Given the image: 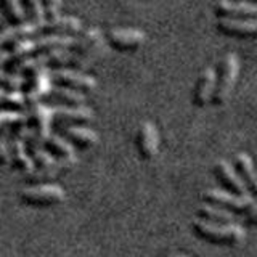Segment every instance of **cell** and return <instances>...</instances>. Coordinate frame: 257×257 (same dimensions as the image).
<instances>
[{
  "mask_svg": "<svg viewBox=\"0 0 257 257\" xmlns=\"http://www.w3.org/2000/svg\"><path fill=\"white\" fill-rule=\"evenodd\" d=\"M191 231L196 238L206 243L217 244V246H228L236 247L243 244L246 239V230L244 227L230 222V223H211L195 219L191 222Z\"/></svg>",
  "mask_w": 257,
  "mask_h": 257,
  "instance_id": "1",
  "label": "cell"
},
{
  "mask_svg": "<svg viewBox=\"0 0 257 257\" xmlns=\"http://www.w3.org/2000/svg\"><path fill=\"white\" fill-rule=\"evenodd\" d=\"M239 68L241 63L236 53H227L219 63V69L215 71L217 74V85H215V93L212 98L214 106H222L228 101L233 88L236 85V80L239 76Z\"/></svg>",
  "mask_w": 257,
  "mask_h": 257,
  "instance_id": "2",
  "label": "cell"
},
{
  "mask_svg": "<svg viewBox=\"0 0 257 257\" xmlns=\"http://www.w3.org/2000/svg\"><path fill=\"white\" fill-rule=\"evenodd\" d=\"M66 198L64 190L56 183H37L29 185L20 193L23 204L31 207H52L58 206Z\"/></svg>",
  "mask_w": 257,
  "mask_h": 257,
  "instance_id": "3",
  "label": "cell"
},
{
  "mask_svg": "<svg viewBox=\"0 0 257 257\" xmlns=\"http://www.w3.org/2000/svg\"><path fill=\"white\" fill-rule=\"evenodd\" d=\"M199 198L206 204L222 207L235 215H246L255 204L252 196H238L225 190H206L201 193Z\"/></svg>",
  "mask_w": 257,
  "mask_h": 257,
  "instance_id": "4",
  "label": "cell"
},
{
  "mask_svg": "<svg viewBox=\"0 0 257 257\" xmlns=\"http://www.w3.org/2000/svg\"><path fill=\"white\" fill-rule=\"evenodd\" d=\"M104 40L117 52H134L145 44L147 34L139 28H111L104 34Z\"/></svg>",
  "mask_w": 257,
  "mask_h": 257,
  "instance_id": "5",
  "label": "cell"
},
{
  "mask_svg": "<svg viewBox=\"0 0 257 257\" xmlns=\"http://www.w3.org/2000/svg\"><path fill=\"white\" fill-rule=\"evenodd\" d=\"M53 87L52 69L50 68H40L28 77L26 87H24V96H26L28 108L32 104L40 103L42 98H47Z\"/></svg>",
  "mask_w": 257,
  "mask_h": 257,
  "instance_id": "6",
  "label": "cell"
},
{
  "mask_svg": "<svg viewBox=\"0 0 257 257\" xmlns=\"http://www.w3.org/2000/svg\"><path fill=\"white\" fill-rule=\"evenodd\" d=\"M212 174L215 177L217 183L222 187V190L233 193V195H238V196H251L243 179L238 175L236 169L233 167L228 161H225V159L217 161L212 167Z\"/></svg>",
  "mask_w": 257,
  "mask_h": 257,
  "instance_id": "7",
  "label": "cell"
},
{
  "mask_svg": "<svg viewBox=\"0 0 257 257\" xmlns=\"http://www.w3.org/2000/svg\"><path fill=\"white\" fill-rule=\"evenodd\" d=\"M52 79L55 85L68 87L72 90L88 93L95 90L96 80L93 76H88L82 71L71 69V68H63V69H53L52 71Z\"/></svg>",
  "mask_w": 257,
  "mask_h": 257,
  "instance_id": "8",
  "label": "cell"
},
{
  "mask_svg": "<svg viewBox=\"0 0 257 257\" xmlns=\"http://www.w3.org/2000/svg\"><path fill=\"white\" fill-rule=\"evenodd\" d=\"M159 145H161V137L158 127L153 122H150V120L142 122L140 127L137 128V135H135V147L137 151H139V156L143 161L155 159L159 151Z\"/></svg>",
  "mask_w": 257,
  "mask_h": 257,
  "instance_id": "9",
  "label": "cell"
},
{
  "mask_svg": "<svg viewBox=\"0 0 257 257\" xmlns=\"http://www.w3.org/2000/svg\"><path fill=\"white\" fill-rule=\"evenodd\" d=\"M217 20L257 18V4L251 0H219L214 7Z\"/></svg>",
  "mask_w": 257,
  "mask_h": 257,
  "instance_id": "10",
  "label": "cell"
},
{
  "mask_svg": "<svg viewBox=\"0 0 257 257\" xmlns=\"http://www.w3.org/2000/svg\"><path fill=\"white\" fill-rule=\"evenodd\" d=\"M77 158L71 156V158H64V159H56L52 166L44 167V169H37L34 167L31 172L24 174V180L29 185H37V183H52V180L58 179L60 175L69 172L72 167L76 166Z\"/></svg>",
  "mask_w": 257,
  "mask_h": 257,
  "instance_id": "11",
  "label": "cell"
},
{
  "mask_svg": "<svg viewBox=\"0 0 257 257\" xmlns=\"http://www.w3.org/2000/svg\"><path fill=\"white\" fill-rule=\"evenodd\" d=\"M84 32V24L76 16H58L55 20H47L39 29L40 34H55V36H68L77 37Z\"/></svg>",
  "mask_w": 257,
  "mask_h": 257,
  "instance_id": "12",
  "label": "cell"
},
{
  "mask_svg": "<svg viewBox=\"0 0 257 257\" xmlns=\"http://www.w3.org/2000/svg\"><path fill=\"white\" fill-rule=\"evenodd\" d=\"M217 85V74L214 68H206L199 74L195 88H193V104L198 108H204L206 104L212 103Z\"/></svg>",
  "mask_w": 257,
  "mask_h": 257,
  "instance_id": "13",
  "label": "cell"
},
{
  "mask_svg": "<svg viewBox=\"0 0 257 257\" xmlns=\"http://www.w3.org/2000/svg\"><path fill=\"white\" fill-rule=\"evenodd\" d=\"M55 122L66 125H85L93 120L92 108L85 106H53Z\"/></svg>",
  "mask_w": 257,
  "mask_h": 257,
  "instance_id": "14",
  "label": "cell"
},
{
  "mask_svg": "<svg viewBox=\"0 0 257 257\" xmlns=\"http://www.w3.org/2000/svg\"><path fill=\"white\" fill-rule=\"evenodd\" d=\"M215 28L230 37H257V18L243 20H217Z\"/></svg>",
  "mask_w": 257,
  "mask_h": 257,
  "instance_id": "15",
  "label": "cell"
},
{
  "mask_svg": "<svg viewBox=\"0 0 257 257\" xmlns=\"http://www.w3.org/2000/svg\"><path fill=\"white\" fill-rule=\"evenodd\" d=\"M39 34V28L29 21L21 24H10L4 31H0V50H8L23 39H31Z\"/></svg>",
  "mask_w": 257,
  "mask_h": 257,
  "instance_id": "16",
  "label": "cell"
},
{
  "mask_svg": "<svg viewBox=\"0 0 257 257\" xmlns=\"http://www.w3.org/2000/svg\"><path fill=\"white\" fill-rule=\"evenodd\" d=\"M28 117H29V125L34 131L47 139L50 135V128L53 122V106H47L44 103H36L28 108Z\"/></svg>",
  "mask_w": 257,
  "mask_h": 257,
  "instance_id": "17",
  "label": "cell"
},
{
  "mask_svg": "<svg viewBox=\"0 0 257 257\" xmlns=\"http://www.w3.org/2000/svg\"><path fill=\"white\" fill-rule=\"evenodd\" d=\"M63 135L77 150H90L98 143V134L85 125H66Z\"/></svg>",
  "mask_w": 257,
  "mask_h": 257,
  "instance_id": "18",
  "label": "cell"
},
{
  "mask_svg": "<svg viewBox=\"0 0 257 257\" xmlns=\"http://www.w3.org/2000/svg\"><path fill=\"white\" fill-rule=\"evenodd\" d=\"M10 166L23 174H28L36 167L26 147V142L20 137H12L10 139Z\"/></svg>",
  "mask_w": 257,
  "mask_h": 257,
  "instance_id": "19",
  "label": "cell"
},
{
  "mask_svg": "<svg viewBox=\"0 0 257 257\" xmlns=\"http://www.w3.org/2000/svg\"><path fill=\"white\" fill-rule=\"evenodd\" d=\"M235 169L238 175L243 179L249 195L257 201V167L252 158L246 153H238L235 156Z\"/></svg>",
  "mask_w": 257,
  "mask_h": 257,
  "instance_id": "20",
  "label": "cell"
},
{
  "mask_svg": "<svg viewBox=\"0 0 257 257\" xmlns=\"http://www.w3.org/2000/svg\"><path fill=\"white\" fill-rule=\"evenodd\" d=\"M74 42H76V37L40 34L39 37H36V53L55 52V50H71Z\"/></svg>",
  "mask_w": 257,
  "mask_h": 257,
  "instance_id": "21",
  "label": "cell"
},
{
  "mask_svg": "<svg viewBox=\"0 0 257 257\" xmlns=\"http://www.w3.org/2000/svg\"><path fill=\"white\" fill-rule=\"evenodd\" d=\"M47 98L60 103V106H82L85 104V93L61 85H53Z\"/></svg>",
  "mask_w": 257,
  "mask_h": 257,
  "instance_id": "22",
  "label": "cell"
},
{
  "mask_svg": "<svg viewBox=\"0 0 257 257\" xmlns=\"http://www.w3.org/2000/svg\"><path fill=\"white\" fill-rule=\"evenodd\" d=\"M196 219L204 220V222H211V223H230V222H233V219H235V214L225 211L222 207L201 203L196 207Z\"/></svg>",
  "mask_w": 257,
  "mask_h": 257,
  "instance_id": "23",
  "label": "cell"
},
{
  "mask_svg": "<svg viewBox=\"0 0 257 257\" xmlns=\"http://www.w3.org/2000/svg\"><path fill=\"white\" fill-rule=\"evenodd\" d=\"M44 148L50 151L56 159H64L74 156V147L61 135L50 134L44 142Z\"/></svg>",
  "mask_w": 257,
  "mask_h": 257,
  "instance_id": "24",
  "label": "cell"
},
{
  "mask_svg": "<svg viewBox=\"0 0 257 257\" xmlns=\"http://www.w3.org/2000/svg\"><path fill=\"white\" fill-rule=\"evenodd\" d=\"M104 44H106V40H103L101 44L95 45L93 48H90V50H87L84 53H74V60H72L71 69L85 71L90 66H93V64L104 55Z\"/></svg>",
  "mask_w": 257,
  "mask_h": 257,
  "instance_id": "25",
  "label": "cell"
},
{
  "mask_svg": "<svg viewBox=\"0 0 257 257\" xmlns=\"http://www.w3.org/2000/svg\"><path fill=\"white\" fill-rule=\"evenodd\" d=\"M104 40L101 31L98 28H88L85 29L82 34L76 37V42L74 45H72L71 52L74 53H84L87 50H90V48H93L95 45L101 44Z\"/></svg>",
  "mask_w": 257,
  "mask_h": 257,
  "instance_id": "26",
  "label": "cell"
},
{
  "mask_svg": "<svg viewBox=\"0 0 257 257\" xmlns=\"http://www.w3.org/2000/svg\"><path fill=\"white\" fill-rule=\"evenodd\" d=\"M12 53V61L8 64V71H12L16 64H20L21 61H24L28 56L34 55L36 53V39L31 37V39H23L20 40L18 44H15L12 48H8Z\"/></svg>",
  "mask_w": 257,
  "mask_h": 257,
  "instance_id": "27",
  "label": "cell"
},
{
  "mask_svg": "<svg viewBox=\"0 0 257 257\" xmlns=\"http://www.w3.org/2000/svg\"><path fill=\"white\" fill-rule=\"evenodd\" d=\"M23 124H29L26 111L18 109H0V134L5 131H13Z\"/></svg>",
  "mask_w": 257,
  "mask_h": 257,
  "instance_id": "28",
  "label": "cell"
},
{
  "mask_svg": "<svg viewBox=\"0 0 257 257\" xmlns=\"http://www.w3.org/2000/svg\"><path fill=\"white\" fill-rule=\"evenodd\" d=\"M28 106L23 90H7L0 87V109H18L24 111Z\"/></svg>",
  "mask_w": 257,
  "mask_h": 257,
  "instance_id": "29",
  "label": "cell"
},
{
  "mask_svg": "<svg viewBox=\"0 0 257 257\" xmlns=\"http://www.w3.org/2000/svg\"><path fill=\"white\" fill-rule=\"evenodd\" d=\"M0 8H2L4 16L10 24H21L28 21L21 0H0Z\"/></svg>",
  "mask_w": 257,
  "mask_h": 257,
  "instance_id": "30",
  "label": "cell"
},
{
  "mask_svg": "<svg viewBox=\"0 0 257 257\" xmlns=\"http://www.w3.org/2000/svg\"><path fill=\"white\" fill-rule=\"evenodd\" d=\"M24 12H26V18L29 23L36 24L40 29V26L47 21V15H45V8L42 0H21Z\"/></svg>",
  "mask_w": 257,
  "mask_h": 257,
  "instance_id": "31",
  "label": "cell"
},
{
  "mask_svg": "<svg viewBox=\"0 0 257 257\" xmlns=\"http://www.w3.org/2000/svg\"><path fill=\"white\" fill-rule=\"evenodd\" d=\"M28 82V77L18 74V72H12L8 69H0V87L7 88V90H24Z\"/></svg>",
  "mask_w": 257,
  "mask_h": 257,
  "instance_id": "32",
  "label": "cell"
},
{
  "mask_svg": "<svg viewBox=\"0 0 257 257\" xmlns=\"http://www.w3.org/2000/svg\"><path fill=\"white\" fill-rule=\"evenodd\" d=\"M31 156H32V161H34V166L37 169L48 167V166H52L55 161H56V158L52 155L50 151H47L45 148H39L36 151H32Z\"/></svg>",
  "mask_w": 257,
  "mask_h": 257,
  "instance_id": "33",
  "label": "cell"
},
{
  "mask_svg": "<svg viewBox=\"0 0 257 257\" xmlns=\"http://www.w3.org/2000/svg\"><path fill=\"white\" fill-rule=\"evenodd\" d=\"M10 137L12 131L0 134V166L10 164Z\"/></svg>",
  "mask_w": 257,
  "mask_h": 257,
  "instance_id": "34",
  "label": "cell"
},
{
  "mask_svg": "<svg viewBox=\"0 0 257 257\" xmlns=\"http://www.w3.org/2000/svg\"><path fill=\"white\" fill-rule=\"evenodd\" d=\"M47 20H55L61 16V2L63 0H42Z\"/></svg>",
  "mask_w": 257,
  "mask_h": 257,
  "instance_id": "35",
  "label": "cell"
},
{
  "mask_svg": "<svg viewBox=\"0 0 257 257\" xmlns=\"http://www.w3.org/2000/svg\"><path fill=\"white\" fill-rule=\"evenodd\" d=\"M244 223L247 227H255L257 225V203L254 204V207L244 215Z\"/></svg>",
  "mask_w": 257,
  "mask_h": 257,
  "instance_id": "36",
  "label": "cell"
},
{
  "mask_svg": "<svg viewBox=\"0 0 257 257\" xmlns=\"http://www.w3.org/2000/svg\"><path fill=\"white\" fill-rule=\"evenodd\" d=\"M12 61L10 50H0V69H7Z\"/></svg>",
  "mask_w": 257,
  "mask_h": 257,
  "instance_id": "37",
  "label": "cell"
},
{
  "mask_svg": "<svg viewBox=\"0 0 257 257\" xmlns=\"http://www.w3.org/2000/svg\"><path fill=\"white\" fill-rule=\"evenodd\" d=\"M172 257H187V255H180V254H177V255H172Z\"/></svg>",
  "mask_w": 257,
  "mask_h": 257,
  "instance_id": "38",
  "label": "cell"
},
{
  "mask_svg": "<svg viewBox=\"0 0 257 257\" xmlns=\"http://www.w3.org/2000/svg\"><path fill=\"white\" fill-rule=\"evenodd\" d=\"M251 2H254V4H257V0H251Z\"/></svg>",
  "mask_w": 257,
  "mask_h": 257,
  "instance_id": "39",
  "label": "cell"
},
{
  "mask_svg": "<svg viewBox=\"0 0 257 257\" xmlns=\"http://www.w3.org/2000/svg\"><path fill=\"white\" fill-rule=\"evenodd\" d=\"M255 163H257V156H255Z\"/></svg>",
  "mask_w": 257,
  "mask_h": 257,
  "instance_id": "40",
  "label": "cell"
}]
</instances>
